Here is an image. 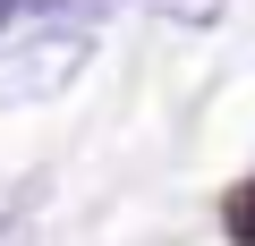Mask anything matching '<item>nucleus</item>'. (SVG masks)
Returning a JSON list of instances; mask_svg holds the SVG:
<instances>
[{
	"label": "nucleus",
	"mask_w": 255,
	"mask_h": 246,
	"mask_svg": "<svg viewBox=\"0 0 255 246\" xmlns=\"http://www.w3.org/2000/svg\"><path fill=\"white\" fill-rule=\"evenodd\" d=\"M94 60V17H17L0 34V102H51Z\"/></svg>",
	"instance_id": "obj_1"
},
{
	"label": "nucleus",
	"mask_w": 255,
	"mask_h": 246,
	"mask_svg": "<svg viewBox=\"0 0 255 246\" xmlns=\"http://www.w3.org/2000/svg\"><path fill=\"white\" fill-rule=\"evenodd\" d=\"M128 9H145V17H162V26L204 34V26H221V9H230V0H128Z\"/></svg>",
	"instance_id": "obj_2"
},
{
	"label": "nucleus",
	"mask_w": 255,
	"mask_h": 246,
	"mask_svg": "<svg viewBox=\"0 0 255 246\" xmlns=\"http://www.w3.org/2000/svg\"><path fill=\"white\" fill-rule=\"evenodd\" d=\"M230 221H238V238H247V246H255V187H247V195H238V212H230Z\"/></svg>",
	"instance_id": "obj_3"
},
{
	"label": "nucleus",
	"mask_w": 255,
	"mask_h": 246,
	"mask_svg": "<svg viewBox=\"0 0 255 246\" xmlns=\"http://www.w3.org/2000/svg\"><path fill=\"white\" fill-rule=\"evenodd\" d=\"M17 17H34V0H0V34H9Z\"/></svg>",
	"instance_id": "obj_4"
},
{
	"label": "nucleus",
	"mask_w": 255,
	"mask_h": 246,
	"mask_svg": "<svg viewBox=\"0 0 255 246\" xmlns=\"http://www.w3.org/2000/svg\"><path fill=\"white\" fill-rule=\"evenodd\" d=\"M0 246H34V238H26V229H17V221H0Z\"/></svg>",
	"instance_id": "obj_5"
}]
</instances>
